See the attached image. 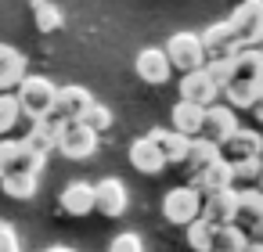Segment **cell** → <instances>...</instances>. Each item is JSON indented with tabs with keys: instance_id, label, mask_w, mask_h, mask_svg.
I'll return each mask as SVG.
<instances>
[{
	"instance_id": "1",
	"label": "cell",
	"mask_w": 263,
	"mask_h": 252,
	"mask_svg": "<svg viewBox=\"0 0 263 252\" xmlns=\"http://www.w3.org/2000/svg\"><path fill=\"white\" fill-rule=\"evenodd\" d=\"M54 94H58V87H54L47 76H22V80H18V87H15L18 112H22V115H29V119L54 115Z\"/></svg>"
},
{
	"instance_id": "2",
	"label": "cell",
	"mask_w": 263,
	"mask_h": 252,
	"mask_svg": "<svg viewBox=\"0 0 263 252\" xmlns=\"http://www.w3.org/2000/svg\"><path fill=\"white\" fill-rule=\"evenodd\" d=\"M47 155L29 148L26 141H11V137H0V180L4 177H15V173H26V177H36L44 169Z\"/></svg>"
},
{
	"instance_id": "3",
	"label": "cell",
	"mask_w": 263,
	"mask_h": 252,
	"mask_svg": "<svg viewBox=\"0 0 263 252\" xmlns=\"http://www.w3.org/2000/svg\"><path fill=\"white\" fill-rule=\"evenodd\" d=\"M238 47H259L263 40V0H241L234 15L227 18Z\"/></svg>"
},
{
	"instance_id": "4",
	"label": "cell",
	"mask_w": 263,
	"mask_h": 252,
	"mask_svg": "<svg viewBox=\"0 0 263 252\" xmlns=\"http://www.w3.org/2000/svg\"><path fill=\"white\" fill-rule=\"evenodd\" d=\"M249 241L259 238L263 230V195L256 187H238L234 191V220H231Z\"/></svg>"
},
{
	"instance_id": "5",
	"label": "cell",
	"mask_w": 263,
	"mask_h": 252,
	"mask_svg": "<svg viewBox=\"0 0 263 252\" xmlns=\"http://www.w3.org/2000/svg\"><path fill=\"white\" fill-rule=\"evenodd\" d=\"M170 69H180V72H195L205 65V51L198 44V33H173L170 44L162 47Z\"/></svg>"
},
{
	"instance_id": "6",
	"label": "cell",
	"mask_w": 263,
	"mask_h": 252,
	"mask_svg": "<svg viewBox=\"0 0 263 252\" xmlns=\"http://www.w3.org/2000/svg\"><path fill=\"white\" fill-rule=\"evenodd\" d=\"M54 148H58L65 159H90V155L98 151V133L87 130L80 119H72V123H62V126H58Z\"/></svg>"
},
{
	"instance_id": "7",
	"label": "cell",
	"mask_w": 263,
	"mask_h": 252,
	"mask_svg": "<svg viewBox=\"0 0 263 252\" xmlns=\"http://www.w3.org/2000/svg\"><path fill=\"white\" fill-rule=\"evenodd\" d=\"M198 205H202V195H198L191 184H184V187L166 191V198H162V216H166L173 227H187V223L198 216Z\"/></svg>"
},
{
	"instance_id": "8",
	"label": "cell",
	"mask_w": 263,
	"mask_h": 252,
	"mask_svg": "<svg viewBox=\"0 0 263 252\" xmlns=\"http://www.w3.org/2000/svg\"><path fill=\"white\" fill-rule=\"evenodd\" d=\"M234 130H238L234 108H227V105H209V108L202 112V130H198V137H202V141H209V144H216V148H220Z\"/></svg>"
},
{
	"instance_id": "9",
	"label": "cell",
	"mask_w": 263,
	"mask_h": 252,
	"mask_svg": "<svg viewBox=\"0 0 263 252\" xmlns=\"http://www.w3.org/2000/svg\"><path fill=\"white\" fill-rule=\"evenodd\" d=\"M94 212H101L108 220H116V216L126 212V187H123V180L105 177V180L94 184Z\"/></svg>"
},
{
	"instance_id": "10",
	"label": "cell",
	"mask_w": 263,
	"mask_h": 252,
	"mask_svg": "<svg viewBox=\"0 0 263 252\" xmlns=\"http://www.w3.org/2000/svg\"><path fill=\"white\" fill-rule=\"evenodd\" d=\"M259 151H263V141H259V133L256 130H234L223 144H220V159L231 166V162H245V159H259Z\"/></svg>"
},
{
	"instance_id": "11",
	"label": "cell",
	"mask_w": 263,
	"mask_h": 252,
	"mask_svg": "<svg viewBox=\"0 0 263 252\" xmlns=\"http://www.w3.org/2000/svg\"><path fill=\"white\" fill-rule=\"evenodd\" d=\"M216 83L202 72V69H195V72H184V80H180V101H187V105H198V108H209L213 101H216Z\"/></svg>"
},
{
	"instance_id": "12",
	"label": "cell",
	"mask_w": 263,
	"mask_h": 252,
	"mask_svg": "<svg viewBox=\"0 0 263 252\" xmlns=\"http://www.w3.org/2000/svg\"><path fill=\"white\" fill-rule=\"evenodd\" d=\"M90 105H94V98H90L87 87H62V90L54 94V115H58L62 123L83 119V112H87Z\"/></svg>"
},
{
	"instance_id": "13",
	"label": "cell",
	"mask_w": 263,
	"mask_h": 252,
	"mask_svg": "<svg viewBox=\"0 0 263 252\" xmlns=\"http://www.w3.org/2000/svg\"><path fill=\"white\" fill-rule=\"evenodd\" d=\"M134 69H137V76L148 83V87H162L166 80H170V62H166V54H162V47H144L141 54H137V62H134Z\"/></svg>"
},
{
	"instance_id": "14",
	"label": "cell",
	"mask_w": 263,
	"mask_h": 252,
	"mask_svg": "<svg viewBox=\"0 0 263 252\" xmlns=\"http://www.w3.org/2000/svg\"><path fill=\"white\" fill-rule=\"evenodd\" d=\"M198 216H202L205 223H213V227H220V223H231V220H234V187H223V191L202 195Z\"/></svg>"
},
{
	"instance_id": "15",
	"label": "cell",
	"mask_w": 263,
	"mask_h": 252,
	"mask_svg": "<svg viewBox=\"0 0 263 252\" xmlns=\"http://www.w3.org/2000/svg\"><path fill=\"white\" fill-rule=\"evenodd\" d=\"M198 44H202L205 58H231L234 51H241V47L234 44V33H231L227 22H213L205 33H198Z\"/></svg>"
},
{
	"instance_id": "16",
	"label": "cell",
	"mask_w": 263,
	"mask_h": 252,
	"mask_svg": "<svg viewBox=\"0 0 263 252\" xmlns=\"http://www.w3.org/2000/svg\"><path fill=\"white\" fill-rule=\"evenodd\" d=\"M227 83H263V54L256 47H241L231 58V80Z\"/></svg>"
},
{
	"instance_id": "17",
	"label": "cell",
	"mask_w": 263,
	"mask_h": 252,
	"mask_svg": "<svg viewBox=\"0 0 263 252\" xmlns=\"http://www.w3.org/2000/svg\"><path fill=\"white\" fill-rule=\"evenodd\" d=\"M58 209L65 216H87V212H94V187L87 180H72L58 195Z\"/></svg>"
},
{
	"instance_id": "18",
	"label": "cell",
	"mask_w": 263,
	"mask_h": 252,
	"mask_svg": "<svg viewBox=\"0 0 263 252\" xmlns=\"http://www.w3.org/2000/svg\"><path fill=\"white\" fill-rule=\"evenodd\" d=\"M22 76H26V54H22L18 47L0 44V94L15 90Z\"/></svg>"
},
{
	"instance_id": "19",
	"label": "cell",
	"mask_w": 263,
	"mask_h": 252,
	"mask_svg": "<svg viewBox=\"0 0 263 252\" xmlns=\"http://www.w3.org/2000/svg\"><path fill=\"white\" fill-rule=\"evenodd\" d=\"M148 141L155 144V151L162 155L166 166H177V162H184V155H187V137H180V133H173V130H152Z\"/></svg>"
},
{
	"instance_id": "20",
	"label": "cell",
	"mask_w": 263,
	"mask_h": 252,
	"mask_svg": "<svg viewBox=\"0 0 263 252\" xmlns=\"http://www.w3.org/2000/svg\"><path fill=\"white\" fill-rule=\"evenodd\" d=\"M130 166H134L137 173H144V177H155L166 162H162V155L155 151V144H152L148 137H137V141L130 144Z\"/></svg>"
},
{
	"instance_id": "21",
	"label": "cell",
	"mask_w": 263,
	"mask_h": 252,
	"mask_svg": "<svg viewBox=\"0 0 263 252\" xmlns=\"http://www.w3.org/2000/svg\"><path fill=\"white\" fill-rule=\"evenodd\" d=\"M191 187L198 191V195H213V191H223V187H231V166L220 159V162H213L209 169H202V173H195L191 177Z\"/></svg>"
},
{
	"instance_id": "22",
	"label": "cell",
	"mask_w": 263,
	"mask_h": 252,
	"mask_svg": "<svg viewBox=\"0 0 263 252\" xmlns=\"http://www.w3.org/2000/svg\"><path fill=\"white\" fill-rule=\"evenodd\" d=\"M213 162H220V148L209 144V141H202V137H191L187 141V155H184V166L191 169V177L202 173V169H209Z\"/></svg>"
},
{
	"instance_id": "23",
	"label": "cell",
	"mask_w": 263,
	"mask_h": 252,
	"mask_svg": "<svg viewBox=\"0 0 263 252\" xmlns=\"http://www.w3.org/2000/svg\"><path fill=\"white\" fill-rule=\"evenodd\" d=\"M202 112L205 108H198V105H187V101H177L173 105V133H180V137H198V130H202Z\"/></svg>"
},
{
	"instance_id": "24",
	"label": "cell",
	"mask_w": 263,
	"mask_h": 252,
	"mask_svg": "<svg viewBox=\"0 0 263 252\" xmlns=\"http://www.w3.org/2000/svg\"><path fill=\"white\" fill-rule=\"evenodd\" d=\"M220 94L227 98V108H256L259 105V94H263V83H227L220 87Z\"/></svg>"
},
{
	"instance_id": "25",
	"label": "cell",
	"mask_w": 263,
	"mask_h": 252,
	"mask_svg": "<svg viewBox=\"0 0 263 252\" xmlns=\"http://www.w3.org/2000/svg\"><path fill=\"white\" fill-rule=\"evenodd\" d=\"M249 238L234 227V223H220L213 227V241H209V252H245Z\"/></svg>"
},
{
	"instance_id": "26",
	"label": "cell",
	"mask_w": 263,
	"mask_h": 252,
	"mask_svg": "<svg viewBox=\"0 0 263 252\" xmlns=\"http://www.w3.org/2000/svg\"><path fill=\"white\" fill-rule=\"evenodd\" d=\"M29 11H33L36 33H54V29H62V22H65V15L51 4V0H29Z\"/></svg>"
},
{
	"instance_id": "27",
	"label": "cell",
	"mask_w": 263,
	"mask_h": 252,
	"mask_svg": "<svg viewBox=\"0 0 263 252\" xmlns=\"http://www.w3.org/2000/svg\"><path fill=\"white\" fill-rule=\"evenodd\" d=\"M259 173H263V166H259V159H245V162H231V187L238 191V187H252L256 180H259Z\"/></svg>"
},
{
	"instance_id": "28",
	"label": "cell",
	"mask_w": 263,
	"mask_h": 252,
	"mask_svg": "<svg viewBox=\"0 0 263 252\" xmlns=\"http://www.w3.org/2000/svg\"><path fill=\"white\" fill-rule=\"evenodd\" d=\"M184 230H187L184 238H187V248H191V252H209V241H213V223H205L202 216H195Z\"/></svg>"
},
{
	"instance_id": "29",
	"label": "cell",
	"mask_w": 263,
	"mask_h": 252,
	"mask_svg": "<svg viewBox=\"0 0 263 252\" xmlns=\"http://www.w3.org/2000/svg\"><path fill=\"white\" fill-rule=\"evenodd\" d=\"M0 187H4V195H8V198L26 202V198H33V195H36V177L15 173V177H4V180H0Z\"/></svg>"
},
{
	"instance_id": "30",
	"label": "cell",
	"mask_w": 263,
	"mask_h": 252,
	"mask_svg": "<svg viewBox=\"0 0 263 252\" xmlns=\"http://www.w3.org/2000/svg\"><path fill=\"white\" fill-rule=\"evenodd\" d=\"M18 119H22V112H18L15 94H0V137H8L18 126Z\"/></svg>"
},
{
	"instance_id": "31",
	"label": "cell",
	"mask_w": 263,
	"mask_h": 252,
	"mask_svg": "<svg viewBox=\"0 0 263 252\" xmlns=\"http://www.w3.org/2000/svg\"><path fill=\"white\" fill-rule=\"evenodd\" d=\"M80 123H83L87 130H94V133L101 137V133H105V130L112 126V112H108L105 105H98V101H94V105H90V108L83 112V119H80Z\"/></svg>"
},
{
	"instance_id": "32",
	"label": "cell",
	"mask_w": 263,
	"mask_h": 252,
	"mask_svg": "<svg viewBox=\"0 0 263 252\" xmlns=\"http://www.w3.org/2000/svg\"><path fill=\"white\" fill-rule=\"evenodd\" d=\"M231 58H234V54H231ZM231 58H205V65H202V72L216 83V90L227 87V80H231Z\"/></svg>"
},
{
	"instance_id": "33",
	"label": "cell",
	"mask_w": 263,
	"mask_h": 252,
	"mask_svg": "<svg viewBox=\"0 0 263 252\" xmlns=\"http://www.w3.org/2000/svg\"><path fill=\"white\" fill-rule=\"evenodd\" d=\"M108 252H144V245H141L137 234H116L112 245H108Z\"/></svg>"
},
{
	"instance_id": "34",
	"label": "cell",
	"mask_w": 263,
	"mask_h": 252,
	"mask_svg": "<svg viewBox=\"0 0 263 252\" xmlns=\"http://www.w3.org/2000/svg\"><path fill=\"white\" fill-rule=\"evenodd\" d=\"M0 252H22V245H18V234H15L8 223H0Z\"/></svg>"
},
{
	"instance_id": "35",
	"label": "cell",
	"mask_w": 263,
	"mask_h": 252,
	"mask_svg": "<svg viewBox=\"0 0 263 252\" xmlns=\"http://www.w3.org/2000/svg\"><path fill=\"white\" fill-rule=\"evenodd\" d=\"M245 252H263V245H259V241H249V245H245Z\"/></svg>"
},
{
	"instance_id": "36",
	"label": "cell",
	"mask_w": 263,
	"mask_h": 252,
	"mask_svg": "<svg viewBox=\"0 0 263 252\" xmlns=\"http://www.w3.org/2000/svg\"><path fill=\"white\" fill-rule=\"evenodd\" d=\"M44 252H72L69 245H51V248H44Z\"/></svg>"
}]
</instances>
